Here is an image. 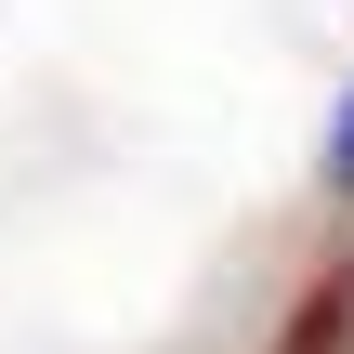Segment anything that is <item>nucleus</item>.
<instances>
[{
  "instance_id": "f257e3e1",
  "label": "nucleus",
  "mask_w": 354,
  "mask_h": 354,
  "mask_svg": "<svg viewBox=\"0 0 354 354\" xmlns=\"http://www.w3.org/2000/svg\"><path fill=\"white\" fill-rule=\"evenodd\" d=\"M276 354H354V263H328V276H315V289L289 302Z\"/></svg>"
},
{
  "instance_id": "f03ea898",
  "label": "nucleus",
  "mask_w": 354,
  "mask_h": 354,
  "mask_svg": "<svg viewBox=\"0 0 354 354\" xmlns=\"http://www.w3.org/2000/svg\"><path fill=\"white\" fill-rule=\"evenodd\" d=\"M328 184H354V92H342V118H328Z\"/></svg>"
}]
</instances>
